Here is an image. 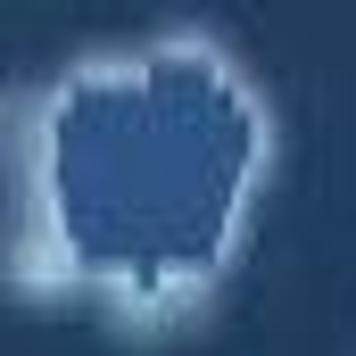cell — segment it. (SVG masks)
I'll list each match as a JSON object with an SVG mask.
<instances>
[{"instance_id":"1","label":"cell","mask_w":356,"mask_h":356,"mask_svg":"<svg viewBox=\"0 0 356 356\" xmlns=\"http://www.w3.org/2000/svg\"><path fill=\"white\" fill-rule=\"evenodd\" d=\"M282 108L216 17H149L0 83V290L116 348L224 315L257 257Z\"/></svg>"}]
</instances>
